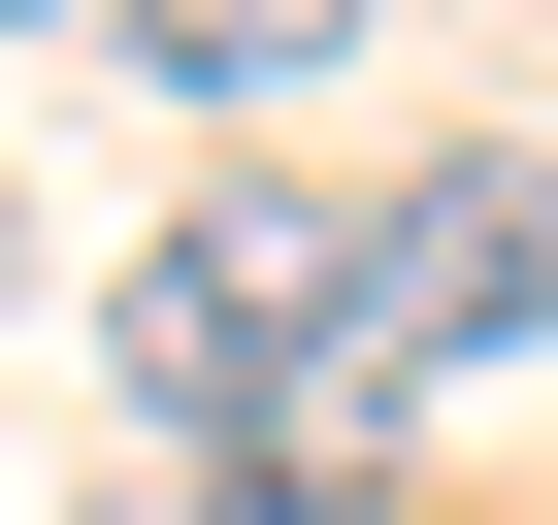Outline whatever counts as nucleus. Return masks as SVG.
<instances>
[{
  "label": "nucleus",
  "instance_id": "f257e3e1",
  "mask_svg": "<svg viewBox=\"0 0 558 525\" xmlns=\"http://www.w3.org/2000/svg\"><path fill=\"white\" fill-rule=\"evenodd\" d=\"M99 362H132V460H230V427L362 394V230L329 197H165V262L99 296Z\"/></svg>",
  "mask_w": 558,
  "mask_h": 525
},
{
  "label": "nucleus",
  "instance_id": "f03ea898",
  "mask_svg": "<svg viewBox=\"0 0 558 525\" xmlns=\"http://www.w3.org/2000/svg\"><path fill=\"white\" fill-rule=\"evenodd\" d=\"M427 362H558V164L525 132L362 197V394H427Z\"/></svg>",
  "mask_w": 558,
  "mask_h": 525
},
{
  "label": "nucleus",
  "instance_id": "7ed1b4c3",
  "mask_svg": "<svg viewBox=\"0 0 558 525\" xmlns=\"http://www.w3.org/2000/svg\"><path fill=\"white\" fill-rule=\"evenodd\" d=\"M99 34H132L165 99H329V66H362V0H99Z\"/></svg>",
  "mask_w": 558,
  "mask_h": 525
},
{
  "label": "nucleus",
  "instance_id": "20e7f679",
  "mask_svg": "<svg viewBox=\"0 0 558 525\" xmlns=\"http://www.w3.org/2000/svg\"><path fill=\"white\" fill-rule=\"evenodd\" d=\"M165 525H395V492H362V394H296V427H230V460H165Z\"/></svg>",
  "mask_w": 558,
  "mask_h": 525
},
{
  "label": "nucleus",
  "instance_id": "39448f33",
  "mask_svg": "<svg viewBox=\"0 0 558 525\" xmlns=\"http://www.w3.org/2000/svg\"><path fill=\"white\" fill-rule=\"evenodd\" d=\"M0 34H99V0H0Z\"/></svg>",
  "mask_w": 558,
  "mask_h": 525
},
{
  "label": "nucleus",
  "instance_id": "423d86ee",
  "mask_svg": "<svg viewBox=\"0 0 558 525\" xmlns=\"http://www.w3.org/2000/svg\"><path fill=\"white\" fill-rule=\"evenodd\" d=\"M0 262H34V230H0Z\"/></svg>",
  "mask_w": 558,
  "mask_h": 525
}]
</instances>
